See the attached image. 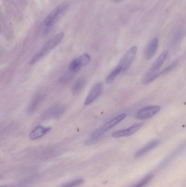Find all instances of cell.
<instances>
[{"label": "cell", "mask_w": 186, "mask_h": 187, "mask_svg": "<svg viewBox=\"0 0 186 187\" xmlns=\"http://www.w3.org/2000/svg\"><path fill=\"white\" fill-rule=\"evenodd\" d=\"M137 46H133L128 50L126 54L122 57L119 64L111 71L106 78V82L111 83L115 79L122 73L128 71L130 68L137 53Z\"/></svg>", "instance_id": "obj_1"}, {"label": "cell", "mask_w": 186, "mask_h": 187, "mask_svg": "<svg viewBox=\"0 0 186 187\" xmlns=\"http://www.w3.org/2000/svg\"><path fill=\"white\" fill-rule=\"evenodd\" d=\"M126 117V114H121L107 121L103 126L99 127L97 129H96L85 142V145L90 146L97 142L103 137L105 132L108 131L113 127L117 125Z\"/></svg>", "instance_id": "obj_2"}, {"label": "cell", "mask_w": 186, "mask_h": 187, "mask_svg": "<svg viewBox=\"0 0 186 187\" xmlns=\"http://www.w3.org/2000/svg\"><path fill=\"white\" fill-rule=\"evenodd\" d=\"M65 33L61 32L49 39L41 48L33 55L29 62L30 65H34L47 55L51 50L60 44L64 38Z\"/></svg>", "instance_id": "obj_3"}, {"label": "cell", "mask_w": 186, "mask_h": 187, "mask_svg": "<svg viewBox=\"0 0 186 187\" xmlns=\"http://www.w3.org/2000/svg\"><path fill=\"white\" fill-rule=\"evenodd\" d=\"M69 8V5L62 3L57 6L44 20V25L46 27H51L58 22L63 17Z\"/></svg>", "instance_id": "obj_4"}, {"label": "cell", "mask_w": 186, "mask_h": 187, "mask_svg": "<svg viewBox=\"0 0 186 187\" xmlns=\"http://www.w3.org/2000/svg\"><path fill=\"white\" fill-rule=\"evenodd\" d=\"M91 59V56L88 54H83L71 61L68 67V71L75 75L83 67L88 65Z\"/></svg>", "instance_id": "obj_5"}, {"label": "cell", "mask_w": 186, "mask_h": 187, "mask_svg": "<svg viewBox=\"0 0 186 187\" xmlns=\"http://www.w3.org/2000/svg\"><path fill=\"white\" fill-rule=\"evenodd\" d=\"M160 110L157 105L148 106L140 109L135 114V118L139 120H147L156 116Z\"/></svg>", "instance_id": "obj_6"}, {"label": "cell", "mask_w": 186, "mask_h": 187, "mask_svg": "<svg viewBox=\"0 0 186 187\" xmlns=\"http://www.w3.org/2000/svg\"><path fill=\"white\" fill-rule=\"evenodd\" d=\"M65 111L66 107L64 105H56L52 106L43 113L41 116V118L44 121L56 119L62 116Z\"/></svg>", "instance_id": "obj_7"}, {"label": "cell", "mask_w": 186, "mask_h": 187, "mask_svg": "<svg viewBox=\"0 0 186 187\" xmlns=\"http://www.w3.org/2000/svg\"><path fill=\"white\" fill-rule=\"evenodd\" d=\"M178 64H179V61L176 60L173 61L170 65L167 66L166 67H165L164 70H163L159 72H157V73H154L152 75H145V76L144 77L143 80H142V84L144 85H147V84H150V83L152 82L154 80L156 79L157 78H158L160 76H163V75L168 73L171 71H172L174 68H175V67Z\"/></svg>", "instance_id": "obj_8"}, {"label": "cell", "mask_w": 186, "mask_h": 187, "mask_svg": "<svg viewBox=\"0 0 186 187\" xmlns=\"http://www.w3.org/2000/svg\"><path fill=\"white\" fill-rule=\"evenodd\" d=\"M103 85L102 83H97L95 84L92 88L91 89L88 96H86L84 104L85 106H88L92 104L97 99L103 91Z\"/></svg>", "instance_id": "obj_9"}, {"label": "cell", "mask_w": 186, "mask_h": 187, "mask_svg": "<svg viewBox=\"0 0 186 187\" xmlns=\"http://www.w3.org/2000/svg\"><path fill=\"white\" fill-rule=\"evenodd\" d=\"M144 123L134 124L126 129H122L116 131L112 133L111 136L114 138H122L131 136L137 132L138 130H139L144 125Z\"/></svg>", "instance_id": "obj_10"}, {"label": "cell", "mask_w": 186, "mask_h": 187, "mask_svg": "<svg viewBox=\"0 0 186 187\" xmlns=\"http://www.w3.org/2000/svg\"><path fill=\"white\" fill-rule=\"evenodd\" d=\"M168 50H164L161 54L159 56L158 58L157 59L156 61L153 63V65L151 66L148 71L146 73V75H150L156 73L157 72V71L159 69V68L162 66L164 63V61L168 55Z\"/></svg>", "instance_id": "obj_11"}, {"label": "cell", "mask_w": 186, "mask_h": 187, "mask_svg": "<svg viewBox=\"0 0 186 187\" xmlns=\"http://www.w3.org/2000/svg\"><path fill=\"white\" fill-rule=\"evenodd\" d=\"M158 45V39L157 37L153 38L148 43L144 52V55L146 59L150 60L152 58L155 54Z\"/></svg>", "instance_id": "obj_12"}, {"label": "cell", "mask_w": 186, "mask_h": 187, "mask_svg": "<svg viewBox=\"0 0 186 187\" xmlns=\"http://www.w3.org/2000/svg\"><path fill=\"white\" fill-rule=\"evenodd\" d=\"M51 130L50 127H45L39 125L35 127L33 130L30 132L29 138L31 140H36L42 138L48 133Z\"/></svg>", "instance_id": "obj_13"}, {"label": "cell", "mask_w": 186, "mask_h": 187, "mask_svg": "<svg viewBox=\"0 0 186 187\" xmlns=\"http://www.w3.org/2000/svg\"><path fill=\"white\" fill-rule=\"evenodd\" d=\"M45 99V96L43 94H38L36 95L31 101L28 107V112L32 114L38 110L40 105L42 104Z\"/></svg>", "instance_id": "obj_14"}, {"label": "cell", "mask_w": 186, "mask_h": 187, "mask_svg": "<svg viewBox=\"0 0 186 187\" xmlns=\"http://www.w3.org/2000/svg\"><path fill=\"white\" fill-rule=\"evenodd\" d=\"M159 144V141L158 140H154L149 142L144 147H143L142 148L140 149L139 150L137 151L135 154V158H138L144 156V155L147 154L150 150L156 148Z\"/></svg>", "instance_id": "obj_15"}, {"label": "cell", "mask_w": 186, "mask_h": 187, "mask_svg": "<svg viewBox=\"0 0 186 187\" xmlns=\"http://www.w3.org/2000/svg\"><path fill=\"white\" fill-rule=\"evenodd\" d=\"M185 148H186V143L181 146L180 147H179L175 150V152H174L166 159L163 161L161 164V167H164L166 165L169 164L170 162H171L173 160L180 154L181 153H182Z\"/></svg>", "instance_id": "obj_16"}, {"label": "cell", "mask_w": 186, "mask_h": 187, "mask_svg": "<svg viewBox=\"0 0 186 187\" xmlns=\"http://www.w3.org/2000/svg\"><path fill=\"white\" fill-rule=\"evenodd\" d=\"M86 83V79L84 77H80L77 79L72 87V93L73 94H78L79 93L84 87Z\"/></svg>", "instance_id": "obj_17"}, {"label": "cell", "mask_w": 186, "mask_h": 187, "mask_svg": "<svg viewBox=\"0 0 186 187\" xmlns=\"http://www.w3.org/2000/svg\"><path fill=\"white\" fill-rule=\"evenodd\" d=\"M84 180L82 178L77 179L74 181L70 182L69 183H67L66 184H65L62 187H77L80 185H81L84 183Z\"/></svg>", "instance_id": "obj_18"}, {"label": "cell", "mask_w": 186, "mask_h": 187, "mask_svg": "<svg viewBox=\"0 0 186 187\" xmlns=\"http://www.w3.org/2000/svg\"><path fill=\"white\" fill-rule=\"evenodd\" d=\"M153 176L152 175H149L148 176H146L145 178H144L140 182H139L135 186H134V187H144L145 185H146L148 184V182L150 181L152 178Z\"/></svg>", "instance_id": "obj_19"}, {"label": "cell", "mask_w": 186, "mask_h": 187, "mask_svg": "<svg viewBox=\"0 0 186 187\" xmlns=\"http://www.w3.org/2000/svg\"><path fill=\"white\" fill-rule=\"evenodd\" d=\"M122 0H113V2H114L115 3H119L121 1H122Z\"/></svg>", "instance_id": "obj_20"}, {"label": "cell", "mask_w": 186, "mask_h": 187, "mask_svg": "<svg viewBox=\"0 0 186 187\" xmlns=\"http://www.w3.org/2000/svg\"></svg>", "instance_id": "obj_21"}]
</instances>
